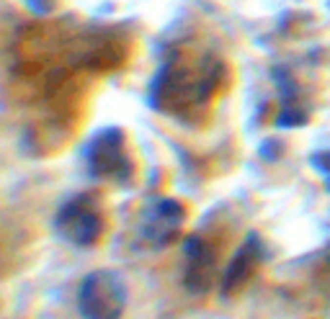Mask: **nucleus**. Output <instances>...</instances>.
Instances as JSON below:
<instances>
[{
    "mask_svg": "<svg viewBox=\"0 0 330 319\" xmlns=\"http://www.w3.org/2000/svg\"><path fill=\"white\" fill-rule=\"evenodd\" d=\"M124 309V288L108 270L93 273L80 286V312L88 319H116Z\"/></svg>",
    "mask_w": 330,
    "mask_h": 319,
    "instance_id": "1",
    "label": "nucleus"
},
{
    "mask_svg": "<svg viewBox=\"0 0 330 319\" xmlns=\"http://www.w3.org/2000/svg\"><path fill=\"white\" fill-rule=\"evenodd\" d=\"M60 229L70 237V242L88 244L101 234L103 224H101V216L90 204L75 201V204H67L65 211L60 214Z\"/></svg>",
    "mask_w": 330,
    "mask_h": 319,
    "instance_id": "2",
    "label": "nucleus"
},
{
    "mask_svg": "<svg viewBox=\"0 0 330 319\" xmlns=\"http://www.w3.org/2000/svg\"><path fill=\"white\" fill-rule=\"evenodd\" d=\"M181 219H183V208L178 204L160 201L144 214V224L142 226H144V232H147L150 242L163 244L181 229Z\"/></svg>",
    "mask_w": 330,
    "mask_h": 319,
    "instance_id": "3",
    "label": "nucleus"
},
{
    "mask_svg": "<svg viewBox=\"0 0 330 319\" xmlns=\"http://www.w3.org/2000/svg\"><path fill=\"white\" fill-rule=\"evenodd\" d=\"M90 165L101 175H114L124 170V154H122V142L119 139H98L96 150L90 152Z\"/></svg>",
    "mask_w": 330,
    "mask_h": 319,
    "instance_id": "4",
    "label": "nucleus"
},
{
    "mask_svg": "<svg viewBox=\"0 0 330 319\" xmlns=\"http://www.w3.org/2000/svg\"><path fill=\"white\" fill-rule=\"evenodd\" d=\"M255 263H258V250H255V242H250L240 250V255H237L235 263L230 265V273H227V278H225V288L243 286L248 281V276L253 273Z\"/></svg>",
    "mask_w": 330,
    "mask_h": 319,
    "instance_id": "5",
    "label": "nucleus"
}]
</instances>
